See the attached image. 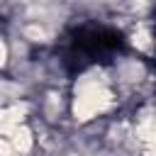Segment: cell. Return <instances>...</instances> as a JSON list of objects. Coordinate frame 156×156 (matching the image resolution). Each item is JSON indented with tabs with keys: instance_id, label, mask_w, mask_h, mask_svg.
Returning <instances> with one entry per match:
<instances>
[{
	"instance_id": "6da1fadb",
	"label": "cell",
	"mask_w": 156,
	"mask_h": 156,
	"mask_svg": "<svg viewBox=\"0 0 156 156\" xmlns=\"http://www.w3.org/2000/svg\"><path fill=\"white\" fill-rule=\"evenodd\" d=\"M124 49V37L119 29L100 22L78 24L63 46V63L71 73L85 71L93 63H105Z\"/></svg>"
}]
</instances>
